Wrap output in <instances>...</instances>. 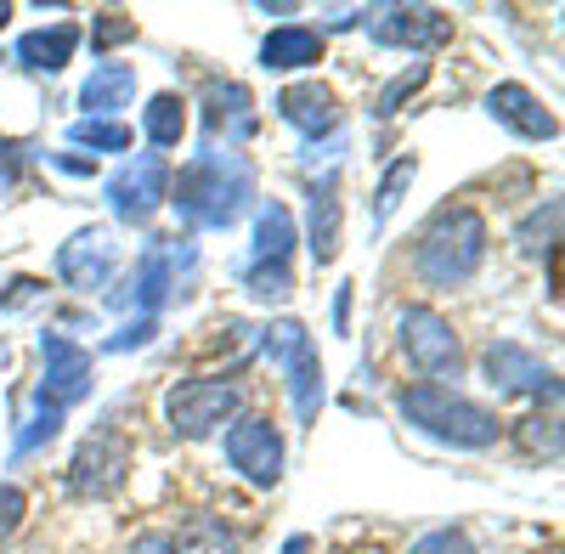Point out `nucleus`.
<instances>
[{"mask_svg":"<svg viewBox=\"0 0 565 554\" xmlns=\"http://www.w3.org/2000/svg\"><path fill=\"white\" fill-rule=\"evenodd\" d=\"M249 199H255V164L244 153L210 148L199 159H186L181 175H170V204L199 233H226L249 210Z\"/></svg>","mask_w":565,"mask_h":554,"instance_id":"1","label":"nucleus"},{"mask_svg":"<svg viewBox=\"0 0 565 554\" xmlns=\"http://www.w3.org/2000/svg\"><path fill=\"white\" fill-rule=\"evenodd\" d=\"M487 260V221L469 210V204H447L430 215V226L418 233V249H413V271L418 284L430 289H458L481 271Z\"/></svg>","mask_w":565,"mask_h":554,"instance_id":"2","label":"nucleus"},{"mask_svg":"<svg viewBox=\"0 0 565 554\" xmlns=\"http://www.w3.org/2000/svg\"><path fill=\"white\" fill-rule=\"evenodd\" d=\"M396 407H402V419L413 430H424L430 441H447V447H469V452H476V447H492L503 436L498 413H487L481 402H469V396H458L447 385H407L396 396Z\"/></svg>","mask_w":565,"mask_h":554,"instance_id":"3","label":"nucleus"},{"mask_svg":"<svg viewBox=\"0 0 565 554\" xmlns=\"http://www.w3.org/2000/svg\"><path fill=\"white\" fill-rule=\"evenodd\" d=\"M396 340H402V356L424 374V385L441 380V374H458V334H452V322L430 306H402L396 311Z\"/></svg>","mask_w":565,"mask_h":554,"instance_id":"4","label":"nucleus"},{"mask_svg":"<svg viewBox=\"0 0 565 554\" xmlns=\"http://www.w3.org/2000/svg\"><path fill=\"white\" fill-rule=\"evenodd\" d=\"M238 402H244V391L232 385V380H181V385H170V396H164V419H170L175 436L199 441V436H210L215 425H226L232 413H238Z\"/></svg>","mask_w":565,"mask_h":554,"instance_id":"5","label":"nucleus"},{"mask_svg":"<svg viewBox=\"0 0 565 554\" xmlns=\"http://www.w3.org/2000/svg\"><path fill=\"white\" fill-rule=\"evenodd\" d=\"M266 356L289 374V391H295V413L300 425H317V407H322V362H317V345L300 322H271L266 329Z\"/></svg>","mask_w":565,"mask_h":554,"instance_id":"6","label":"nucleus"},{"mask_svg":"<svg viewBox=\"0 0 565 554\" xmlns=\"http://www.w3.org/2000/svg\"><path fill=\"white\" fill-rule=\"evenodd\" d=\"M226 465L238 470L249 487H277V476H282V436H277V425L260 419V413L232 419V430H226Z\"/></svg>","mask_w":565,"mask_h":554,"instance_id":"7","label":"nucleus"},{"mask_svg":"<svg viewBox=\"0 0 565 554\" xmlns=\"http://www.w3.org/2000/svg\"><path fill=\"white\" fill-rule=\"evenodd\" d=\"M164 199H170V164H164L159 153H136V159L119 164L114 181H108V204H114V215L130 221V226H141Z\"/></svg>","mask_w":565,"mask_h":554,"instance_id":"8","label":"nucleus"},{"mask_svg":"<svg viewBox=\"0 0 565 554\" xmlns=\"http://www.w3.org/2000/svg\"><path fill=\"white\" fill-rule=\"evenodd\" d=\"M367 34L380 45H407V52H436L452 40V18L436 7H373Z\"/></svg>","mask_w":565,"mask_h":554,"instance_id":"9","label":"nucleus"},{"mask_svg":"<svg viewBox=\"0 0 565 554\" xmlns=\"http://www.w3.org/2000/svg\"><path fill=\"white\" fill-rule=\"evenodd\" d=\"M481 367H487V380L503 391V396H559V380H554V367H543L526 345H514V340H498V345H487V356H481Z\"/></svg>","mask_w":565,"mask_h":554,"instance_id":"10","label":"nucleus"},{"mask_svg":"<svg viewBox=\"0 0 565 554\" xmlns=\"http://www.w3.org/2000/svg\"><path fill=\"white\" fill-rule=\"evenodd\" d=\"M125 476H130V447H125L114 430H103V436H90V441L74 452L68 487H74L79 498H114V492L125 487Z\"/></svg>","mask_w":565,"mask_h":554,"instance_id":"11","label":"nucleus"},{"mask_svg":"<svg viewBox=\"0 0 565 554\" xmlns=\"http://www.w3.org/2000/svg\"><path fill=\"white\" fill-rule=\"evenodd\" d=\"M40 356H45V380H40V402L52 407H74L90 396V351L63 340V334H45L40 340Z\"/></svg>","mask_w":565,"mask_h":554,"instance_id":"12","label":"nucleus"},{"mask_svg":"<svg viewBox=\"0 0 565 554\" xmlns=\"http://www.w3.org/2000/svg\"><path fill=\"white\" fill-rule=\"evenodd\" d=\"M255 97L238 85V79H210L204 85V130H210V142H221L226 136V153L238 148V142H249L255 136Z\"/></svg>","mask_w":565,"mask_h":554,"instance_id":"13","label":"nucleus"},{"mask_svg":"<svg viewBox=\"0 0 565 554\" xmlns=\"http://www.w3.org/2000/svg\"><path fill=\"white\" fill-rule=\"evenodd\" d=\"M114 271V233L108 226H85L57 249V277L68 289H103Z\"/></svg>","mask_w":565,"mask_h":554,"instance_id":"14","label":"nucleus"},{"mask_svg":"<svg viewBox=\"0 0 565 554\" xmlns=\"http://www.w3.org/2000/svg\"><path fill=\"white\" fill-rule=\"evenodd\" d=\"M487 114L498 119V125H509L521 142H554V114L543 108V97H532L526 85H498L492 97H487Z\"/></svg>","mask_w":565,"mask_h":554,"instance_id":"15","label":"nucleus"},{"mask_svg":"<svg viewBox=\"0 0 565 554\" xmlns=\"http://www.w3.org/2000/svg\"><path fill=\"white\" fill-rule=\"evenodd\" d=\"M277 114L289 119L295 130H306L311 142H317V136H328V130H340V103H334V90L317 85V79H300V85L282 90V97H277Z\"/></svg>","mask_w":565,"mask_h":554,"instance_id":"16","label":"nucleus"},{"mask_svg":"<svg viewBox=\"0 0 565 554\" xmlns=\"http://www.w3.org/2000/svg\"><path fill=\"white\" fill-rule=\"evenodd\" d=\"M130 97H136V68H130V63H97V68L85 74V85H79L85 119H108V114H119Z\"/></svg>","mask_w":565,"mask_h":554,"instance_id":"17","label":"nucleus"},{"mask_svg":"<svg viewBox=\"0 0 565 554\" xmlns=\"http://www.w3.org/2000/svg\"><path fill=\"white\" fill-rule=\"evenodd\" d=\"M74 45H79V29L74 23H52V29H29L18 40V63L29 74H63L68 57H74Z\"/></svg>","mask_w":565,"mask_h":554,"instance_id":"18","label":"nucleus"},{"mask_svg":"<svg viewBox=\"0 0 565 554\" xmlns=\"http://www.w3.org/2000/svg\"><path fill=\"white\" fill-rule=\"evenodd\" d=\"M260 63L277 68V74H295V68H311L322 63V34L317 29H300V23H282L260 40Z\"/></svg>","mask_w":565,"mask_h":554,"instance_id":"19","label":"nucleus"},{"mask_svg":"<svg viewBox=\"0 0 565 554\" xmlns=\"http://www.w3.org/2000/svg\"><path fill=\"white\" fill-rule=\"evenodd\" d=\"M306 226H311V260L328 266V260L340 255V188H334V175H322L317 188H311Z\"/></svg>","mask_w":565,"mask_h":554,"instance_id":"20","label":"nucleus"},{"mask_svg":"<svg viewBox=\"0 0 565 554\" xmlns=\"http://www.w3.org/2000/svg\"><path fill=\"white\" fill-rule=\"evenodd\" d=\"M170 289H175V255L164 244H153L148 255H141V266L130 271V295H119V300H136L141 317H153L170 300Z\"/></svg>","mask_w":565,"mask_h":554,"instance_id":"21","label":"nucleus"},{"mask_svg":"<svg viewBox=\"0 0 565 554\" xmlns=\"http://www.w3.org/2000/svg\"><path fill=\"white\" fill-rule=\"evenodd\" d=\"M295 249V215L282 204H266L255 215V260H289Z\"/></svg>","mask_w":565,"mask_h":554,"instance_id":"22","label":"nucleus"},{"mask_svg":"<svg viewBox=\"0 0 565 554\" xmlns=\"http://www.w3.org/2000/svg\"><path fill=\"white\" fill-rule=\"evenodd\" d=\"M141 130H148V142H153V148H181V136H186V103L175 97V90L153 97L148 114H141Z\"/></svg>","mask_w":565,"mask_h":554,"instance_id":"23","label":"nucleus"},{"mask_svg":"<svg viewBox=\"0 0 565 554\" xmlns=\"http://www.w3.org/2000/svg\"><path fill=\"white\" fill-rule=\"evenodd\" d=\"M175 554H238V532H226L215 515H193L175 537Z\"/></svg>","mask_w":565,"mask_h":554,"instance_id":"24","label":"nucleus"},{"mask_svg":"<svg viewBox=\"0 0 565 554\" xmlns=\"http://www.w3.org/2000/svg\"><path fill=\"white\" fill-rule=\"evenodd\" d=\"M554 238H559V204H537L526 221H521V233H514V244H521L526 255H554Z\"/></svg>","mask_w":565,"mask_h":554,"instance_id":"25","label":"nucleus"},{"mask_svg":"<svg viewBox=\"0 0 565 554\" xmlns=\"http://www.w3.org/2000/svg\"><path fill=\"white\" fill-rule=\"evenodd\" d=\"M68 136H74V148H90V153H125L130 148V125H119V119H79Z\"/></svg>","mask_w":565,"mask_h":554,"instance_id":"26","label":"nucleus"},{"mask_svg":"<svg viewBox=\"0 0 565 554\" xmlns=\"http://www.w3.org/2000/svg\"><path fill=\"white\" fill-rule=\"evenodd\" d=\"M244 284H249V295L255 300H289L295 295V277H289V260H255L249 271H244Z\"/></svg>","mask_w":565,"mask_h":554,"instance_id":"27","label":"nucleus"},{"mask_svg":"<svg viewBox=\"0 0 565 554\" xmlns=\"http://www.w3.org/2000/svg\"><path fill=\"white\" fill-rule=\"evenodd\" d=\"M413 175H418V159H413V153H407V159H396V164L385 170V181H380V193H373V221H391V215H396L402 193L413 188Z\"/></svg>","mask_w":565,"mask_h":554,"instance_id":"28","label":"nucleus"},{"mask_svg":"<svg viewBox=\"0 0 565 554\" xmlns=\"http://www.w3.org/2000/svg\"><path fill=\"white\" fill-rule=\"evenodd\" d=\"M424 79H430V68H424V63H413L407 74H396L385 90H380V108H373V114H380V119H391V114H402V103L413 97V90L424 85Z\"/></svg>","mask_w":565,"mask_h":554,"instance_id":"29","label":"nucleus"},{"mask_svg":"<svg viewBox=\"0 0 565 554\" xmlns=\"http://www.w3.org/2000/svg\"><path fill=\"white\" fill-rule=\"evenodd\" d=\"M57 430H63V407L40 402V407H34V419H29V430L18 436V458H23V452H34V447H45V441H52Z\"/></svg>","mask_w":565,"mask_h":554,"instance_id":"30","label":"nucleus"},{"mask_svg":"<svg viewBox=\"0 0 565 554\" xmlns=\"http://www.w3.org/2000/svg\"><path fill=\"white\" fill-rule=\"evenodd\" d=\"M407 554H476V543H469L463 532H452V526H441V532H424Z\"/></svg>","mask_w":565,"mask_h":554,"instance_id":"31","label":"nucleus"},{"mask_svg":"<svg viewBox=\"0 0 565 554\" xmlns=\"http://www.w3.org/2000/svg\"><path fill=\"white\" fill-rule=\"evenodd\" d=\"M526 447L532 452H548V458H559V419H554V413H548V419H543V413H537V419H526Z\"/></svg>","mask_w":565,"mask_h":554,"instance_id":"32","label":"nucleus"},{"mask_svg":"<svg viewBox=\"0 0 565 554\" xmlns=\"http://www.w3.org/2000/svg\"><path fill=\"white\" fill-rule=\"evenodd\" d=\"M159 334V317H136L130 329H119L114 340H108V351H136V345H148Z\"/></svg>","mask_w":565,"mask_h":554,"instance_id":"33","label":"nucleus"},{"mask_svg":"<svg viewBox=\"0 0 565 554\" xmlns=\"http://www.w3.org/2000/svg\"><path fill=\"white\" fill-rule=\"evenodd\" d=\"M23 510H29L23 492H18V487H0V537H12V532L23 526Z\"/></svg>","mask_w":565,"mask_h":554,"instance_id":"34","label":"nucleus"},{"mask_svg":"<svg viewBox=\"0 0 565 554\" xmlns=\"http://www.w3.org/2000/svg\"><path fill=\"white\" fill-rule=\"evenodd\" d=\"M136 34V23L125 18V12H103L97 18V45H119V40H130Z\"/></svg>","mask_w":565,"mask_h":554,"instance_id":"35","label":"nucleus"},{"mask_svg":"<svg viewBox=\"0 0 565 554\" xmlns=\"http://www.w3.org/2000/svg\"><path fill=\"white\" fill-rule=\"evenodd\" d=\"M130 554H175V537L170 532H148V537H136Z\"/></svg>","mask_w":565,"mask_h":554,"instance_id":"36","label":"nucleus"},{"mask_svg":"<svg viewBox=\"0 0 565 554\" xmlns=\"http://www.w3.org/2000/svg\"><path fill=\"white\" fill-rule=\"evenodd\" d=\"M0 300H7V306H29V300H40V284H34V277H18V284H7Z\"/></svg>","mask_w":565,"mask_h":554,"instance_id":"37","label":"nucleus"},{"mask_svg":"<svg viewBox=\"0 0 565 554\" xmlns=\"http://www.w3.org/2000/svg\"><path fill=\"white\" fill-rule=\"evenodd\" d=\"M345 317H351V284L334 295V322H340V329H345Z\"/></svg>","mask_w":565,"mask_h":554,"instance_id":"38","label":"nucleus"},{"mask_svg":"<svg viewBox=\"0 0 565 554\" xmlns=\"http://www.w3.org/2000/svg\"><path fill=\"white\" fill-rule=\"evenodd\" d=\"M7 18H12V7H7V0H0V29H7Z\"/></svg>","mask_w":565,"mask_h":554,"instance_id":"39","label":"nucleus"}]
</instances>
